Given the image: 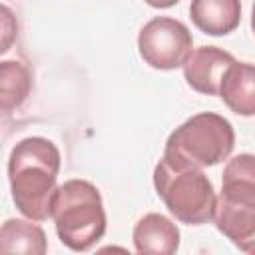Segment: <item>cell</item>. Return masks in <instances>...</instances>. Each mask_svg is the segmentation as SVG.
<instances>
[{
	"label": "cell",
	"mask_w": 255,
	"mask_h": 255,
	"mask_svg": "<svg viewBox=\"0 0 255 255\" xmlns=\"http://www.w3.org/2000/svg\"><path fill=\"white\" fill-rule=\"evenodd\" d=\"M131 237L135 251L145 255H171L179 247L177 225L161 213L143 215L135 223Z\"/></svg>",
	"instance_id": "ba28073f"
},
{
	"label": "cell",
	"mask_w": 255,
	"mask_h": 255,
	"mask_svg": "<svg viewBox=\"0 0 255 255\" xmlns=\"http://www.w3.org/2000/svg\"><path fill=\"white\" fill-rule=\"evenodd\" d=\"M235 62L233 54L217 48V46H201L189 52V56L183 62V76L191 90L205 94V96H217L219 82L225 74V70Z\"/></svg>",
	"instance_id": "52a82bcc"
},
{
	"label": "cell",
	"mask_w": 255,
	"mask_h": 255,
	"mask_svg": "<svg viewBox=\"0 0 255 255\" xmlns=\"http://www.w3.org/2000/svg\"><path fill=\"white\" fill-rule=\"evenodd\" d=\"M18 38V18L10 6L0 2V56L8 52Z\"/></svg>",
	"instance_id": "4fadbf2b"
},
{
	"label": "cell",
	"mask_w": 255,
	"mask_h": 255,
	"mask_svg": "<svg viewBox=\"0 0 255 255\" xmlns=\"http://www.w3.org/2000/svg\"><path fill=\"white\" fill-rule=\"evenodd\" d=\"M153 185L167 211L185 225H203L213 219L215 189L203 169L173 153L161 155L153 169Z\"/></svg>",
	"instance_id": "7a4b0ae2"
},
{
	"label": "cell",
	"mask_w": 255,
	"mask_h": 255,
	"mask_svg": "<svg viewBox=\"0 0 255 255\" xmlns=\"http://www.w3.org/2000/svg\"><path fill=\"white\" fill-rule=\"evenodd\" d=\"M46 251V233L40 225L32 223V219H8L0 225V255H44Z\"/></svg>",
	"instance_id": "8fae6325"
},
{
	"label": "cell",
	"mask_w": 255,
	"mask_h": 255,
	"mask_svg": "<svg viewBox=\"0 0 255 255\" xmlns=\"http://www.w3.org/2000/svg\"><path fill=\"white\" fill-rule=\"evenodd\" d=\"M233 147L235 131L229 120L213 112H201L169 133L163 151L183 157L199 167H211L227 159Z\"/></svg>",
	"instance_id": "5b68a950"
},
{
	"label": "cell",
	"mask_w": 255,
	"mask_h": 255,
	"mask_svg": "<svg viewBox=\"0 0 255 255\" xmlns=\"http://www.w3.org/2000/svg\"><path fill=\"white\" fill-rule=\"evenodd\" d=\"M62 157L54 141L32 135L20 139L8 157V179L18 211L32 221L50 217Z\"/></svg>",
	"instance_id": "6da1fadb"
},
{
	"label": "cell",
	"mask_w": 255,
	"mask_h": 255,
	"mask_svg": "<svg viewBox=\"0 0 255 255\" xmlns=\"http://www.w3.org/2000/svg\"><path fill=\"white\" fill-rule=\"evenodd\" d=\"M32 92V74L20 60L0 62V114L18 110Z\"/></svg>",
	"instance_id": "7c38bea8"
},
{
	"label": "cell",
	"mask_w": 255,
	"mask_h": 255,
	"mask_svg": "<svg viewBox=\"0 0 255 255\" xmlns=\"http://www.w3.org/2000/svg\"><path fill=\"white\" fill-rule=\"evenodd\" d=\"M189 16L203 34L225 36L241 22V0H191Z\"/></svg>",
	"instance_id": "30bf717a"
},
{
	"label": "cell",
	"mask_w": 255,
	"mask_h": 255,
	"mask_svg": "<svg viewBox=\"0 0 255 255\" xmlns=\"http://www.w3.org/2000/svg\"><path fill=\"white\" fill-rule=\"evenodd\" d=\"M145 4H149L151 8H171L175 6L179 0H143Z\"/></svg>",
	"instance_id": "5bb4252c"
},
{
	"label": "cell",
	"mask_w": 255,
	"mask_h": 255,
	"mask_svg": "<svg viewBox=\"0 0 255 255\" xmlns=\"http://www.w3.org/2000/svg\"><path fill=\"white\" fill-rule=\"evenodd\" d=\"M217 94L225 102V106L237 114L251 118L255 114V70L249 62H233L221 82Z\"/></svg>",
	"instance_id": "9c48e42d"
},
{
	"label": "cell",
	"mask_w": 255,
	"mask_h": 255,
	"mask_svg": "<svg viewBox=\"0 0 255 255\" xmlns=\"http://www.w3.org/2000/svg\"><path fill=\"white\" fill-rule=\"evenodd\" d=\"M193 48V38L187 26L169 16L151 18L137 36L141 60L155 70L181 68Z\"/></svg>",
	"instance_id": "8992f818"
},
{
	"label": "cell",
	"mask_w": 255,
	"mask_h": 255,
	"mask_svg": "<svg viewBox=\"0 0 255 255\" xmlns=\"http://www.w3.org/2000/svg\"><path fill=\"white\" fill-rule=\"evenodd\" d=\"M215 227L241 251L255 247V157L239 153L223 169L221 193L215 197Z\"/></svg>",
	"instance_id": "277c9868"
},
{
	"label": "cell",
	"mask_w": 255,
	"mask_h": 255,
	"mask_svg": "<svg viewBox=\"0 0 255 255\" xmlns=\"http://www.w3.org/2000/svg\"><path fill=\"white\" fill-rule=\"evenodd\" d=\"M50 217L60 241L72 251H88L108 227L100 189L86 179H68L56 187Z\"/></svg>",
	"instance_id": "3957f363"
}]
</instances>
